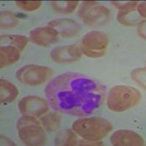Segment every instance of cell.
I'll return each instance as SVG.
<instances>
[{"label": "cell", "instance_id": "15", "mask_svg": "<svg viewBox=\"0 0 146 146\" xmlns=\"http://www.w3.org/2000/svg\"><path fill=\"white\" fill-rule=\"evenodd\" d=\"M1 43L17 48L21 51L23 50L28 44V39L22 35H5L1 36Z\"/></svg>", "mask_w": 146, "mask_h": 146}, {"label": "cell", "instance_id": "10", "mask_svg": "<svg viewBox=\"0 0 146 146\" xmlns=\"http://www.w3.org/2000/svg\"><path fill=\"white\" fill-rule=\"evenodd\" d=\"M110 143L115 146H141L145 142L137 133L131 130H118L112 135Z\"/></svg>", "mask_w": 146, "mask_h": 146}, {"label": "cell", "instance_id": "18", "mask_svg": "<svg viewBox=\"0 0 146 146\" xmlns=\"http://www.w3.org/2000/svg\"><path fill=\"white\" fill-rule=\"evenodd\" d=\"M78 1H55L50 2L52 8L59 13H71L78 7Z\"/></svg>", "mask_w": 146, "mask_h": 146}, {"label": "cell", "instance_id": "20", "mask_svg": "<svg viewBox=\"0 0 146 146\" xmlns=\"http://www.w3.org/2000/svg\"><path fill=\"white\" fill-rule=\"evenodd\" d=\"M18 23V18L14 14L8 11L1 12V29H11L16 27Z\"/></svg>", "mask_w": 146, "mask_h": 146}, {"label": "cell", "instance_id": "1", "mask_svg": "<svg viewBox=\"0 0 146 146\" xmlns=\"http://www.w3.org/2000/svg\"><path fill=\"white\" fill-rule=\"evenodd\" d=\"M105 88L92 78L78 72H66L53 79L45 95L56 110L73 115H87L101 106Z\"/></svg>", "mask_w": 146, "mask_h": 146}, {"label": "cell", "instance_id": "4", "mask_svg": "<svg viewBox=\"0 0 146 146\" xmlns=\"http://www.w3.org/2000/svg\"><path fill=\"white\" fill-rule=\"evenodd\" d=\"M18 136L25 145H42L46 143V134L44 127L35 117L24 115L17 123Z\"/></svg>", "mask_w": 146, "mask_h": 146}, {"label": "cell", "instance_id": "24", "mask_svg": "<svg viewBox=\"0 0 146 146\" xmlns=\"http://www.w3.org/2000/svg\"><path fill=\"white\" fill-rule=\"evenodd\" d=\"M137 31L139 36L145 40V21H143L139 23Z\"/></svg>", "mask_w": 146, "mask_h": 146}, {"label": "cell", "instance_id": "8", "mask_svg": "<svg viewBox=\"0 0 146 146\" xmlns=\"http://www.w3.org/2000/svg\"><path fill=\"white\" fill-rule=\"evenodd\" d=\"M18 108L23 115L40 117L48 110L49 105L44 99L36 96H28L18 103Z\"/></svg>", "mask_w": 146, "mask_h": 146}, {"label": "cell", "instance_id": "14", "mask_svg": "<svg viewBox=\"0 0 146 146\" xmlns=\"http://www.w3.org/2000/svg\"><path fill=\"white\" fill-rule=\"evenodd\" d=\"M18 90L15 85L5 79L0 80V101L1 104L10 103L16 99Z\"/></svg>", "mask_w": 146, "mask_h": 146}, {"label": "cell", "instance_id": "13", "mask_svg": "<svg viewBox=\"0 0 146 146\" xmlns=\"http://www.w3.org/2000/svg\"><path fill=\"white\" fill-rule=\"evenodd\" d=\"M21 50L14 46L2 45L0 50V66L5 68L7 66L13 64L19 60Z\"/></svg>", "mask_w": 146, "mask_h": 146}, {"label": "cell", "instance_id": "6", "mask_svg": "<svg viewBox=\"0 0 146 146\" xmlns=\"http://www.w3.org/2000/svg\"><path fill=\"white\" fill-rule=\"evenodd\" d=\"M78 15L86 25L103 26L109 21L110 11L99 2L88 1L82 4L78 11Z\"/></svg>", "mask_w": 146, "mask_h": 146}, {"label": "cell", "instance_id": "3", "mask_svg": "<svg viewBox=\"0 0 146 146\" xmlns=\"http://www.w3.org/2000/svg\"><path fill=\"white\" fill-rule=\"evenodd\" d=\"M141 94L136 88L119 85L110 89L108 97V106L114 112H123L137 105Z\"/></svg>", "mask_w": 146, "mask_h": 146}, {"label": "cell", "instance_id": "5", "mask_svg": "<svg viewBox=\"0 0 146 146\" xmlns=\"http://www.w3.org/2000/svg\"><path fill=\"white\" fill-rule=\"evenodd\" d=\"M109 40L106 34L100 31H92L82 39L80 50L90 58H100L108 51Z\"/></svg>", "mask_w": 146, "mask_h": 146}, {"label": "cell", "instance_id": "22", "mask_svg": "<svg viewBox=\"0 0 146 146\" xmlns=\"http://www.w3.org/2000/svg\"><path fill=\"white\" fill-rule=\"evenodd\" d=\"M131 76L132 79L142 87L144 90H145V68H138L133 70L131 72Z\"/></svg>", "mask_w": 146, "mask_h": 146}, {"label": "cell", "instance_id": "21", "mask_svg": "<svg viewBox=\"0 0 146 146\" xmlns=\"http://www.w3.org/2000/svg\"><path fill=\"white\" fill-rule=\"evenodd\" d=\"M15 4L23 11L32 12L36 10L42 4L41 1H16Z\"/></svg>", "mask_w": 146, "mask_h": 146}, {"label": "cell", "instance_id": "17", "mask_svg": "<svg viewBox=\"0 0 146 146\" xmlns=\"http://www.w3.org/2000/svg\"><path fill=\"white\" fill-rule=\"evenodd\" d=\"M78 143L76 135L70 130L61 131L55 139V144L56 145H77Z\"/></svg>", "mask_w": 146, "mask_h": 146}, {"label": "cell", "instance_id": "9", "mask_svg": "<svg viewBox=\"0 0 146 146\" xmlns=\"http://www.w3.org/2000/svg\"><path fill=\"white\" fill-rule=\"evenodd\" d=\"M50 56L56 63L70 64L80 59L82 51L80 48L75 45L59 46L52 50Z\"/></svg>", "mask_w": 146, "mask_h": 146}, {"label": "cell", "instance_id": "23", "mask_svg": "<svg viewBox=\"0 0 146 146\" xmlns=\"http://www.w3.org/2000/svg\"><path fill=\"white\" fill-rule=\"evenodd\" d=\"M112 3L119 11H121V10L137 8L138 2L135 1V2H112Z\"/></svg>", "mask_w": 146, "mask_h": 146}, {"label": "cell", "instance_id": "2", "mask_svg": "<svg viewBox=\"0 0 146 146\" xmlns=\"http://www.w3.org/2000/svg\"><path fill=\"white\" fill-rule=\"evenodd\" d=\"M112 129L111 123L102 117L80 118L72 123L73 131L91 142H97L105 138Z\"/></svg>", "mask_w": 146, "mask_h": 146}, {"label": "cell", "instance_id": "16", "mask_svg": "<svg viewBox=\"0 0 146 146\" xmlns=\"http://www.w3.org/2000/svg\"><path fill=\"white\" fill-rule=\"evenodd\" d=\"M41 122L45 129L49 131H53L59 127L62 118L58 113H50L45 115L41 118Z\"/></svg>", "mask_w": 146, "mask_h": 146}, {"label": "cell", "instance_id": "25", "mask_svg": "<svg viewBox=\"0 0 146 146\" xmlns=\"http://www.w3.org/2000/svg\"><path fill=\"white\" fill-rule=\"evenodd\" d=\"M137 9L138 13L140 15V16L143 18H145V3L143 2V3H140L139 5H138Z\"/></svg>", "mask_w": 146, "mask_h": 146}, {"label": "cell", "instance_id": "12", "mask_svg": "<svg viewBox=\"0 0 146 146\" xmlns=\"http://www.w3.org/2000/svg\"><path fill=\"white\" fill-rule=\"evenodd\" d=\"M49 26L56 31L62 37H71L80 32V27L75 21L69 18H58L51 21Z\"/></svg>", "mask_w": 146, "mask_h": 146}, {"label": "cell", "instance_id": "19", "mask_svg": "<svg viewBox=\"0 0 146 146\" xmlns=\"http://www.w3.org/2000/svg\"><path fill=\"white\" fill-rule=\"evenodd\" d=\"M135 9L121 10L118 12V20L121 23L125 26H133L136 24L137 21L139 19L135 15Z\"/></svg>", "mask_w": 146, "mask_h": 146}, {"label": "cell", "instance_id": "7", "mask_svg": "<svg viewBox=\"0 0 146 146\" xmlns=\"http://www.w3.org/2000/svg\"><path fill=\"white\" fill-rule=\"evenodd\" d=\"M53 75V71L48 66L40 65H26L17 71L16 78L24 85L35 86L45 83Z\"/></svg>", "mask_w": 146, "mask_h": 146}, {"label": "cell", "instance_id": "11", "mask_svg": "<svg viewBox=\"0 0 146 146\" xmlns=\"http://www.w3.org/2000/svg\"><path fill=\"white\" fill-rule=\"evenodd\" d=\"M29 38L36 45L48 47L57 41L58 34L50 27H39L30 32Z\"/></svg>", "mask_w": 146, "mask_h": 146}]
</instances>
